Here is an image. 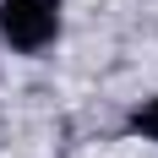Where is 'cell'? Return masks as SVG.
<instances>
[{
    "mask_svg": "<svg viewBox=\"0 0 158 158\" xmlns=\"http://www.w3.org/2000/svg\"><path fill=\"white\" fill-rule=\"evenodd\" d=\"M136 136H147V142H158V98H147L142 109H131V120H126Z\"/></svg>",
    "mask_w": 158,
    "mask_h": 158,
    "instance_id": "cell-2",
    "label": "cell"
},
{
    "mask_svg": "<svg viewBox=\"0 0 158 158\" xmlns=\"http://www.w3.org/2000/svg\"><path fill=\"white\" fill-rule=\"evenodd\" d=\"M0 38L16 55H44L60 38V0H0Z\"/></svg>",
    "mask_w": 158,
    "mask_h": 158,
    "instance_id": "cell-1",
    "label": "cell"
}]
</instances>
